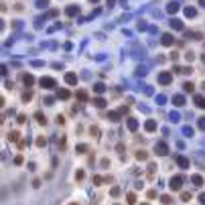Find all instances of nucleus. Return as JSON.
Masks as SVG:
<instances>
[{
    "instance_id": "6",
    "label": "nucleus",
    "mask_w": 205,
    "mask_h": 205,
    "mask_svg": "<svg viewBox=\"0 0 205 205\" xmlns=\"http://www.w3.org/2000/svg\"><path fill=\"white\" fill-rule=\"evenodd\" d=\"M57 98H59V99H67L69 98V91L67 90H59V91H57Z\"/></svg>"
},
{
    "instance_id": "4",
    "label": "nucleus",
    "mask_w": 205,
    "mask_h": 205,
    "mask_svg": "<svg viewBox=\"0 0 205 205\" xmlns=\"http://www.w3.org/2000/svg\"><path fill=\"white\" fill-rule=\"evenodd\" d=\"M65 81L71 83V85H75L77 83V75H75V73H67V75H65Z\"/></svg>"
},
{
    "instance_id": "21",
    "label": "nucleus",
    "mask_w": 205,
    "mask_h": 205,
    "mask_svg": "<svg viewBox=\"0 0 205 205\" xmlns=\"http://www.w3.org/2000/svg\"><path fill=\"white\" fill-rule=\"evenodd\" d=\"M136 156H138V159H142V160H144V159H146V152H144V150H140V152L136 154Z\"/></svg>"
},
{
    "instance_id": "14",
    "label": "nucleus",
    "mask_w": 205,
    "mask_h": 205,
    "mask_svg": "<svg viewBox=\"0 0 205 205\" xmlns=\"http://www.w3.org/2000/svg\"><path fill=\"white\" fill-rule=\"evenodd\" d=\"M177 160H179V165H181L183 169H187V167H189V162H187V159H183V156H179Z\"/></svg>"
},
{
    "instance_id": "19",
    "label": "nucleus",
    "mask_w": 205,
    "mask_h": 205,
    "mask_svg": "<svg viewBox=\"0 0 205 205\" xmlns=\"http://www.w3.org/2000/svg\"><path fill=\"white\" fill-rule=\"evenodd\" d=\"M30 98H33V96H30V91H27V93H23V99H24V102H29Z\"/></svg>"
},
{
    "instance_id": "24",
    "label": "nucleus",
    "mask_w": 205,
    "mask_h": 205,
    "mask_svg": "<svg viewBox=\"0 0 205 205\" xmlns=\"http://www.w3.org/2000/svg\"><path fill=\"white\" fill-rule=\"evenodd\" d=\"M193 181L197 183V185H201V183H203V179H201V177H199V175H197V177H193Z\"/></svg>"
},
{
    "instance_id": "2",
    "label": "nucleus",
    "mask_w": 205,
    "mask_h": 205,
    "mask_svg": "<svg viewBox=\"0 0 205 205\" xmlns=\"http://www.w3.org/2000/svg\"><path fill=\"white\" fill-rule=\"evenodd\" d=\"M181 183H183L181 177H173V179H171V189L179 191V189H181Z\"/></svg>"
},
{
    "instance_id": "26",
    "label": "nucleus",
    "mask_w": 205,
    "mask_h": 205,
    "mask_svg": "<svg viewBox=\"0 0 205 205\" xmlns=\"http://www.w3.org/2000/svg\"><path fill=\"white\" fill-rule=\"evenodd\" d=\"M45 142H47V140H45V138H43V136H41V138H39V140H37V144H39V146H43V144H45Z\"/></svg>"
},
{
    "instance_id": "10",
    "label": "nucleus",
    "mask_w": 205,
    "mask_h": 205,
    "mask_svg": "<svg viewBox=\"0 0 205 205\" xmlns=\"http://www.w3.org/2000/svg\"><path fill=\"white\" fill-rule=\"evenodd\" d=\"M35 118H37V122H39V124H45V122H47V118H45L43 114H41V112H37V114H35Z\"/></svg>"
},
{
    "instance_id": "15",
    "label": "nucleus",
    "mask_w": 205,
    "mask_h": 205,
    "mask_svg": "<svg viewBox=\"0 0 205 205\" xmlns=\"http://www.w3.org/2000/svg\"><path fill=\"white\" fill-rule=\"evenodd\" d=\"M93 90H96V93H102L106 87H104V83H96V85H93Z\"/></svg>"
},
{
    "instance_id": "9",
    "label": "nucleus",
    "mask_w": 205,
    "mask_h": 205,
    "mask_svg": "<svg viewBox=\"0 0 205 205\" xmlns=\"http://www.w3.org/2000/svg\"><path fill=\"white\" fill-rule=\"evenodd\" d=\"M128 128H130V130H136V128H138V122L134 120V118H130V120H128Z\"/></svg>"
},
{
    "instance_id": "22",
    "label": "nucleus",
    "mask_w": 205,
    "mask_h": 205,
    "mask_svg": "<svg viewBox=\"0 0 205 205\" xmlns=\"http://www.w3.org/2000/svg\"><path fill=\"white\" fill-rule=\"evenodd\" d=\"M10 140H18V132H10Z\"/></svg>"
},
{
    "instance_id": "8",
    "label": "nucleus",
    "mask_w": 205,
    "mask_h": 205,
    "mask_svg": "<svg viewBox=\"0 0 205 205\" xmlns=\"http://www.w3.org/2000/svg\"><path fill=\"white\" fill-rule=\"evenodd\" d=\"M195 104H197L199 108H205V98L203 96H197V98H195Z\"/></svg>"
},
{
    "instance_id": "1",
    "label": "nucleus",
    "mask_w": 205,
    "mask_h": 205,
    "mask_svg": "<svg viewBox=\"0 0 205 205\" xmlns=\"http://www.w3.org/2000/svg\"><path fill=\"white\" fill-rule=\"evenodd\" d=\"M39 83L43 85V87H45V90H53L55 85V79H51V77H43V79H41V81H39Z\"/></svg>"
},
{
    "instance_id": "29",
    "label": "nucleus",
    "mask_w": 205,
    "mask_h": 205,
    "mask_svg": "<svg viewBox=\"0 0 205 205\" xmlns=\"http://www.w3.org/2000/svg\"><path fill=\"white\" fill-rule=\"evenodd\" d=\"M142 205H148V203H142Z\"/></svg>"
},
{
    "instance_id": "12",
    "label": "nucleus",
    "mask_w": 205,
    "mask_h": 205,
    "mask_svg": "<svg viewBox=\"0 0 205 205\" xmlns=\"http://www.w3.org/2000/svg\"><path fill=\"white\" fill-rule=\"evenodd\" d=\"M77 98L81 99V102H85V99H87V91H83V90H79V91H77Z\"/></svg>"
},
{
    "instance_id": "3",
    "label": "nucleus",
    "mask_w": 205,
    "mask_h": 205,
    "mask_svg": "<svg viewBox=\"0 0 205 205\" xmlns=\"http://www.w3.org/2000/svg\"><path fill=\"white\" fill-rule=\"evenodd\" d=\"M167 144H165V142H159V144H156V154H160V156H162V154H167Z\"/></svg>"
},
{
    "instance_id": "17",
    "label": "nucleus",
    "mask_w": 205,
    "mask_h": 205,
    "mask_svg": "<svg viewBox=\"0 0 205 205\" xmlns=\"http://www.w3.org/2000/svg\"><path fill=\"white\" fill-rule=\"evenodd\" d=\"M23 79H24V83H27V85H30L33 81H35V77H33V75H24Z\"/></svg>"
},
{
    "instance_id": "16",
    "label": "nucleus",
    "mask_w": 205,
    "mask_h": 205,
    "mask_svg": "<svg viewBox=\"0 0 205 205\" xmlns=\"http://www.w3.org/2000/svg\"><path fill=\"white\" fill-rule=\"evenodd\" d=\"M162 43H165V45H171V43H173V37H171V35H165V37H162Z\"/></svg>"
},
{
    "instance_id": "18",
    "label": "nucleus",
    "mask_w": 205,
    "mask_h": 205,
    "mask_svg": "<svg viewBox=\"0 0 205 205\" xmlns=\"http://www.w3.org/2000/svg\"><path fill=\"white\" fill-rule=\"evenodd\" d=\"M193 87H195V85H193V83H189V81H187V83L183 85V90L187 91V93H189V91H193Z\"/></svg>"
},
{
    "instance_id": "28",
    "label": "nucleus",
    "mask_w": 205,
    "mask_h": 205,
    "mask_svg": "<svg viewBox=\"0 0 205 205\" xmlns=\"http://www.w3.org/2000/svg\"><path fill=\"white\" fill-rule=\"evenodd\" d=\"M199 203L205 205V193H201V195H199Z\"/></svg>"
},
{
    "instance_id": "7",
    "label": "nucleus",
    "mask_w": 205,
    "mask_h": 205,
    "mask_svg": "<svg viewBox=\"0 0 205 205\" xmlns=\"http://www.w3.org/2000/svg\"><path fill=\"white\" fill-rule=\"evenodd\" d=\"M173 104H175V106H183V104H185L183 96H175V98H173Z\"/></svg>"
},
{
    "instance_id": "5",
    "label": "nucleus",
    "mask_w": 205,
    "mask_h": 205,
    "mask_svg": "<svg viewBox=\"0 0 205 205\" xmlns=\"http://www.w3.org/2000/svg\"><path fill=\"white\" fill-rule=\"evenodd\" d=\"M159 81H160V83H165V85L171 83V75H169V73H160V75H159Z\"/></svg>"
},
{
    "instance_id": "27",
    "label": "nucleus",
    "mask_w": 205,
    "mask_h": 205,
    "mask_svg": "<svg viewBox=\"0 0 205 205\" xmlns=\"http://www.w3.org/2000/svg\"><path fill=\"white\" fill-rule=\"evenodd\" d=\"M173 29H181V23L179 20H173Z\"/></svg>"
},
{
    "instance_id": "13",
    "label": "nucleus",
    "mask_w": 205,
    "mask_h": 205,
    "mask_svg": "<svg viewBox=\"0 0 205 205\" xmlns=\"http://www.w3.org/2000/svg\"><path fill=\"white\" fill-rule=\"evenodd\" d=\"M154 128H156V122H152V120H148V122H146V130H150V132H152Z\"/></svg>"
},
{
    "instance_id": "23",
    "label": "nucleus",
    "mask_w": 205,
    "mask_h": 205,
    "mask_svg": "<svg viewBox=\"0 0 205 205\" xmlns=\"http://www.w3.org/2000/svg\"><path fill=\"white\" fill-rule=\"evenodd\" d=\"M77 150H79V152H85V150H87V146H85V144H79V146H77Z\"/></svg>"
},
{
    "instance_id": "25",
    "label": "nucleus",
    "mask_w": 205,
    "mask_h": 205,
    "mask_svg": "<svg viewBox=\"0 0 205 205\" xmlns=\"http://www.w3.org/2000/svg\"><path fill=\"white\" fill-rule=\"evenodd\" d=\"M110 118H112L114 122H118V112H112V114H110Z\"/></svg>"
},
{
    "instance_id": "11",
    "label": "nucleus",
    "mask_w": 205,
    "mask_h": 205,
    "mask_svg": "<svg viewBox=\"0 0 205 205\" xmlns=\"http://www.w3.org/2000/svg\"><path fill=\"white\" fill-rule=\"evenodd\" d=\"M93 104H96V108H104V106H106V99L98 98V99H93Z\"/></svg>"
},
{
    "instance_id": "20",
    "label": "nucleus",
    "mask_w": 205,
    "mask_h": 205,
    "mask_svg": "<svg viewBox=\"0 0 205 205\" xmlns=\"http://www.w3.org/2000/svg\"><path fill=\"white\" fill-rule=\"evenodd\" d=\"M199 128L205 130V118H199Z\"/></svg>"
}]
</instances>
